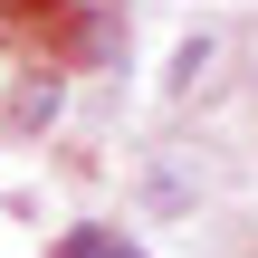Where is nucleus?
I'll return each mask as SVG.
<instances>
[{
	"label": "nucleus",
	"mask_w": 258,
	"mask_h": 258,
	"mask_svg": "<svg viewBox=\"0 0 258 258\" xmlns=\"http://www.w3.org/2000/svg\"><path fill=\"white\" fill-rule=\"evenodd\" d=\"M211 67H220V38H182V57H172V96L211 86Z\"/></svg>",
	"instance_id": "nucleus-2"
},
{
	"label": "nucleus",
	"mask_w": 258,
	"mask_h": 258,
	"mask_svg": "<svg viewBox=\"0 0 258 258\" xmlns=\"http://www.w3.org/2000/svg\"><path fill=\"white\" fill-rule=\"evenodd\" d=\"M57 115H67V77H57V67H48V77H19V86H10V134H48Z\"/></svg>",
	"instance_id": "nucleus-1"
},
{
	"label": "nucleus",
	"mask_w": 258,
	"mask_h": 258,
	"mask_svg": "<svg viewBox=\"0 0 258 258\" xmlns=\"http://www.w3.org/2000/svg\"><path fill=\"white\" fill-rule=\"evenodd\" d=\"M57 258H144V249H124V239H105V230H77Z\"/></svg>",
	"instance_id": "nucleus-3"
}]
</instances>
